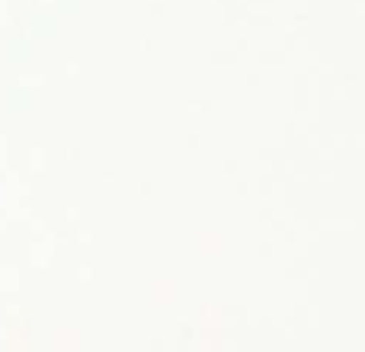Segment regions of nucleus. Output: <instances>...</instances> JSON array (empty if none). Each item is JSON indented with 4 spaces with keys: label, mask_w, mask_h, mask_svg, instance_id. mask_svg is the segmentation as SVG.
<instances>
[]
</instances>
